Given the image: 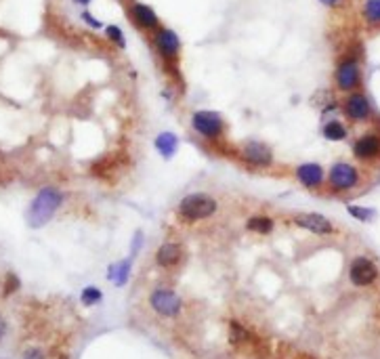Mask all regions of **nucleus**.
<instances>
[{
	"mask_svg": "<svg viewBox=\"0 0 380 359\" xmlns=\"http://www.w3.org/2000/svg\"><path fill=\"white\" fill-rule=\"evenodd\" d=\"M63 202V193L57 187H44L40 189L38 196L34 198L30 211H28V223L32 227H42L51 221V216L57 213V208Z\"/></svg>",
	"mask_w": 380,
	"mask_h": 359,
	"instance_id": "f257e3e1",
	"label": "nucleus"
},
{
	"mask_svg": "<svg viewBox=\"0 0 380 359\" xmlns=\"http://www.w3.org/2000/svg\"><path fill=\"white\" fill-rule=\"evenodd\" d=\"M219 202L208 196V193H190L185 196L179 206H177V215L179 218L188 221V223H195V221H204L217 213Z\"/></svg>",
	"mask_w": 380,
	"mask_h": 359,
	"instance_id": "f03ea898",
	"label": "nucleus"
},
{
	"mask_svg": "<svg viewBox=\"0 0 380 359\" xmlns=\"http://www.w3.org/2000/svg\"><path fill=\"white\" fill-rule=\"evenodd\" d=\"M150 307L164 320H177L183 313V298L175 288L158 286L150 294Z\"/></svg>",
	"mask_w": 380,
	"mask_h": 359,
	"instance_id": "7ed1b4c3",
	"label": "nucleus"
},
{
	"mask_svg": "<svg viewBox=\"0 0 380 359\" xmlns=\"http://www.w3.org/2000/svg\"><path fill=\"white\" fill-rule=\"evenodd\" d=\"M191 128L206 141H221L225 137V120L221 113L210 109H200L191 116Z\"/></svg>",
	"mask_w": 380,
	"mask_h": 359,
	"instance_id": "20e7f679",
	"label": "nucleus"
},
{
	"mask_svg": "<svg viewBox=\"0 0 380 359\" xmlns=\"http://www.w3.org/2000/svg\"><path fill=\"white\" fill-rule=\"evenodd\" d=\"M361 183V173L351 162H334L328 171V185L332 193H346L357 189Z\"/></svg>",
	"mask_w": 380,
	"mask_h": 359,
	"instance_id": "39448f33",
	"label": "nucleus"
},
{
	"mask_svg": "<svg viewBox=\"0 0 380 359\" xmlns=\"http://www.w3.org/2000/svg\"><path fill=\"white\" fill-rule=\"evenodd\" d=\"M380 269L376 261H372L370 256H355L349 263V282L355 288H370L379 282Z\"/></svg>",
	"mask_w": 380,
	"mask_h": 359,
	"instance_id": "423d86ee",
	"label": "nucleus"
},
{
	"mask_svg": "<svg viewBox=\"0 0 380 359\" xmlns=\"http://www.w3.org/2000/svg\"><path fill=\"white\" fill-rule=\"evenodd\" d=\"M237 158L242 164H246L248 168H255V171L273 166V151L269 149V145L261 143V141H246L237 149Z\"/></svg>",
	"mask_w": 380,
	"mask_h": 359,
	"instance_id": "0eeeda50",
	"label": "nucleus"
},
{
	"mask_svg": "<svg viewBox=\"0 0 380 359\" xmlns=\"http://www.w3.org/2000/svg\"><path fill=\"white\" fill-rule=\"evenodd\" d=\"M353 156L361 164H376L380 162V133L368 131L359 135L353 143Z\"/></svg>",
	"mask_w": 380,
	"mask_h": 359,
	"instance_id": "6e6552de",
	"label": "nucleus"
},
{
	"mask_svg": "<svg viewBox=\"0 0 380 359\" xmlns=\"http://www.w3.org/2000/svg\"><path fill=\"white\" fill-rule=\"evenodd\" d=\"M337 86L342 93H355L361 84V68H359V61L355 57H346L342 59L337 68Z\"/></svg>",
	"mask_w": 380,
	"mask_h": 359,
	"instance_id": "1a4fd4ad",
	"label": "nucleus"
},
{
	"mask_svg": "<svg viewBox=\"0 0 380 359\" xmlns=\"http://www.w3.org/2000/svg\"><path fill=\"white\" fill-rule=\"evenodd\" d=\"M153 46L160 53V57L168 64H177L179 55H181V40L179 36L168 30V28H160L153 32Z\"/></svg>",
	"mask_w": 380,
	"mask_h": 359,
	"instance_id": "9d476101",
	"label": "nucleus"
},
{
	"mask_svg": "<svg viewBox=\"0 0 380 359\" xmlns=\"http://www.w3.org/2000/svg\"><path fill=\"white\" fill-rule=\"evenodd\" d=\"M297 227H301L304 231H311L315 236H334L337 233V225L328 218V216L319 215V213H301V215H292L290 218Z\"/></svg>",
	"mask_w": 380,
	"mask_h": 359,
	"instance_id": "9b49d317",
	"label": "nucleus"
},
{
	"mask_svg": "<svg viewBox=\"0 0 380 359\" xmlns=\"http://www.w3.org/2000/svg\"><path fill=\"white\" fill-rule=\"evenodd\" d=\"M342 113L351 120V122H355V124H359V122H366V120H370V116H372V106H370V101H368V97L364 95V93H349L346 95V99H344V103H342Z\"/></svg>",
	"mask_w": 380,
	"mask_h": 359,
	"instance_id": "f8f14e48",
	"label": "nucleus"
},
{
	"mask_svg": "<svg viewBox=\"0 0 380 359\" xmlns=\"http://www.w3.org/2000/svg\"><path fill=\"white\" fill-rule=\"evenodd\" d=\"M294 175L299 183L303 185L304 189L309 191H315V189H322L324 187V181H326V173H324V166L317 164V162H303L294 168Z\"/></svg>",
	"mask_w": 380,
	"mask_h": 359,
	"instance_id": "ddd939ff",
	"label": "nucleus"
},
{
	"mask_svg": "<svg viewBox=\"0 0 380 359\" xmlns=\"http://www.w3.org/2000/svg\"><path fill=\"white\" fill-rule=\"evenodd\" d=\"M185 251L179 242H164L158 251H155V265L160 269H175L183 263Z\"/></svg>",
	"mask_w": 380,
	"mask_h": 359,
	"instance_id": "4468645a",
	"label": "nucleus"
},
{
	"mask_svg": "<svg viewBox=\"0 0 380 359\" xmlns=\"http://www.w3.org/2000/svg\"><path fill=\"white\" fill-rule=\"evenodd\" d=\"M130 19L141 30H148V32L160 30V19H158L155 11H153L152 6L143 4V2H133L130 4Z\"/></svg>",
	"mask_w": 380,
	"mask_h": 359,
	"instance_id": "2eb2a0df",
	"label": "nucleus"
},
{
	"mask_svg": "<svg viewBox=\"0 0 380 359\" xmlns=\"http://www.w3.org/2000/svg\"><path fill=\"white\" fill-rule=\"evenodd\" d=\"M153 145H155V149L160 151L162 158H173L179 149V137L175 133H160L155 137Z\"/></svg>",
	"mask_w": 380,
	"mask_h": 359,
	"instance_id": "dca6fc26",
	"label": "nucleus"
},
{
	"mask_svg": "<svg viewBox=\"0 0 380 359\" xmlns=\"http://www.w3.org/2000/svg\"><path fill=\"white\" fill-rule=\"evenodd\" d=\"M273 225H275V221L267 215H252L246 221L248 231L259 233V236H269V233L273 231Z\"/></svg>",
	"mask_w": 380,
	"mask_h": 359,
	"instance_id": "f3484780",
	"label": "nucleus"
},
{
	"mask_svg": "<svg viewBox=\"0 0 380 359\" xmlns=\"http://www.w3.org/2000/svg\"><path fill=\"white\" fill-rule=\"evenodd\" d=\"M322 135L328 141H344L349 137V131L341 120H328L322 128Z\"/></svg>",
	"mask_w": 380,
	"mask_h": 359,
	"instance_id": "a211bd4d",
	"label": "nucleus"
},
{
	"mask_svg": "<svg viewBox=\"0 0 380 359\" xmlns=\"http://www.w3.org/2000/svg\"><path fill=\"white\" fill-rule=\"evenodd\" d=\"M361 13L370 26H380V0H366Z\"/></svg>",
	"mask_w": 380,
	"mask_h": 359,
	"instance_id": "6ab92c4d",
	"label": "nucleus"
},
{
	"mask_svg": "<svg viewBox=\"0 0 380 359\" xmlns=\"http://www.w3.org/2000/svg\"><path fill=\"white\" fill-rule=\"evenodd\" d=\"M346 213L353 216V218H357V221H361V223H370L376 213L372 211V208H368V206H357V204H346Z\"/></svg>",
	"mask_w": 380,
	"mask_h": 359,
	"instance_id": "aec40b11",
	"label": "nucleus"
},
{
	"mask_svg": "<svg viewBox=\"0 0 380 359\" xmlns=\"http://www.w3.org/2000/svg\"><path fill=\"white\" fill-rule=\"evenodd\" d=\"M128 273H130V261H122V263H118V267H114L110 278L114 280L118 286H122L128 280Z\"/></svg>",
	"mask_w": 380,
	"mask_h": 359,
	"instance_id": "412c9836",
	"label": "nucleus"
},
{
	"mask_svg": "<svg viewBox=\"0 0 380 359\" xmlns=\"http://www.w3.org/2000/svg\"><path fill=\"white\" fill-rule=\"evenodd\" d=\"M101 298H103V294H101L99 288L88 286L84 288V292H82V303H84V305H97Z\"/></svg>",
	"mask_w": 380,
	"mask_h": 359,
	"instance_id": "4be33fe9",
	"label": "nucleus"
},
{
	"mask_svg": "<svg viewBox=\"0 0 380 359\" xmlns=\"http://www.w3.org/2000/svg\"><path fill=\"white\" fill-rule=\"evenodd\" d=\"M106 36L110 38L114 44H118L120 49H124L126 46V40H124V34H122V30L118 28V26H108L106 28Z\"/></svg>",
	"mask_w": 380,
	"mask_h": 359,
	"instance_id": "5701e85b",
	"label": "nucleus"
},
{
	"mask_svg": "<svg viewBox=\"0 0 380 359\" xmlns=\"http://www.w3.org/2000/svg\"><path fill=\"white\" fill-rule=\"evenodd\" d=\"M19 288V280L13 275V273H9L6 275V282H4V294H11V292H15Z\"/></svg>",
	"mask_w": 380,
	"mask_h": 359,
	"instance_id": "b1692460",
	"label": "nucleus"
},
{
	"mask_svg": "<svg viewBox=\"0 0 380 359\" xmlns=\"http://www.w3.org/2000/svg\"><path fill=\"white\" fill-rule=\"evenodd\" d=\"M82 19H84L91 28H95V30H101V28H103V24H101V21H97V19H95L88 11H84V13H82Z\"/></svg>",
	"mask_w": 380,
	"mask_h": 359,
	"instance_id": "393cba45",
	"label": "nucleus"
},
{
	"mask_svg": "<svg viewBox=\"0 0 380 359\" xmlns=\"http://www.w3.org/2000/svg\"><path fill=\"white\" fill-rule=\"evenodd\" d=\"M4 334H6V320H4L2 313H0V340L4 338Z\"/></svg>",
	"mask_w": 380,
	"mask_h": 359,
	"instance_id": "a878e982",
	"label": "nucleus"
},
{
	"mask_svg": "<svg viewBox=\"0 0 380 359\" xmlns=\"http://www.w3.org/2000/svg\"><path fill=\"white\" fill-rule=\"evenodd\" d=\"M322 4H326V6H339L342 0H319Z\"/></svg>",
	"mask_w": 380,
	"mask_h": 359,
	"instance_id": "bb28decb",
	"label": "nucleus"
},
{
	"mask_svg": "<svg viewBox=\"0 0 380 359\" xmlns=\"http://www.w3.org/2000/svg\"><path fill=\"white\" fill-rule=\"evenodd\" d=\"M74 2H78V4H88L91 0H74Z\"/></svg>",
	"mask_w": 380,
	"mask_h": 359,
	"instance_id": "cd10ccee",
	"label": "nucleus"
}]
</instances>
